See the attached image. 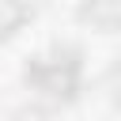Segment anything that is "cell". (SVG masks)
Returning a JSON list of instances; mask_svg holds the SVG:
<instances>
[{"instance_id": "obj_1", "label": "cell", "mask_w": 121, "mask_h": 121, "mask_svg": "<svg viewBox=\"0 0 121 121\" xmlns=\"http://www.w3.org/2000/svg\"><path fill=\"white\" fill-rule=\"evenodd\" d=\"M26 79L45 91V95H72L79 83V57L72 49H53L45 57H34V64L26 68Z\"/></svg>"}, {"instance_id": "obj_2", "label": "cell", "mask_w": 121, "mask_h": 121, "mask_svg": "<svg viewBox=\"0 0 121 121\" xmlns=\"http://www.w3.org/2000/svg\"><path fill=\"white\" fill-rule=\"evenodd\" d=\"M30 19V0H0V34H15Z\"/></svg>"}, {"instance_id": "obj_3", "label": "cell", "mask_w": 121, "mask_h": 121, "mask_svg": "<svg viewBox=\"0 0 121 121\" xmlns=\"http://www.w3.org/2000/svg\"><path fill=\"white\" fill-rule=\"evenodd\" d=\"M102 11H110V15H106V30L121 26V0H87V4H83V19H91L95 26H98Z\"/></svg>"}]
</instances>
